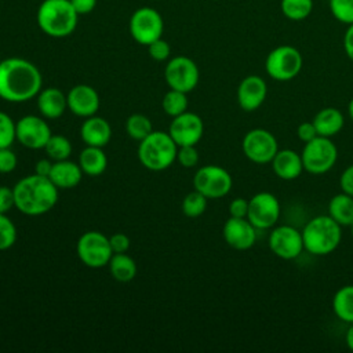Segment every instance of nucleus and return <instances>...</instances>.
Segmentation results:
<instances>
[{"label":"nucleus","mask_w":353,"mask_h":353,"mask_svg":"<svg viewBox=\"0 0 353 353\" xmlns=\"http://www.w3.org/2000/svg\"><path fill=\"white\" fill-rule=\"evenodd\" d=\"M41 73L29 61L7 58L0 61V98L8 102H25L41 90Z\"/></svg>","instance_id":"nucleus-1"},{"label":"nucleus","mask_w":353,"mask_h":353,"mask_svg":"<svg viewBox=\"0 0 353 353\" xmlns=\"http://www.w3.org/2000/svg\"><path fill=\"white\" fill-rule=\"evenodd\" d=\"M12 189L15 207L25 215H43L58 201V188L48 176L36 172L18 181Z\"/></svg>","instance_id":"nucleus-2"},{"label":"nucleus","mask_w":353,"mask_h":353,"mask_svg":"<svg viewBox=\"0 0 353 353\" xmlns=\"http://www.w3.org/2000/svg\"><path fill=\"white\" fill-rule=\"evenodd\" d=\"M341 225L330 215L312 218L302 230L303 247L313 255H328L336 250L341 243Z\"/></svg>","instance_id":"nucleus-3"},{"label":"nucleus","mask_w":353,"mask_h":353,"mask_svg":"<svg viewBox=\"0 0 353 353\" xmlns=\"http://www.w3.org/2000/svg\"><path fill=\"white\" fill-rule=\"evenodd\" d=\"M77 18L70 0H44L37 10V23L51 37L69 36L76 29Z\"/></svg>","instance_id":"nucleus-4"},{"label":"nucleus","mask_w":353,"mask_h":353,"mask_svg":"<svg viewBox=\"0 0 353 353\" xmlns=\"http://www.w3.org/2000/svg\"><path fill=\"white\" fill-rule=\"evenodd\" d=\"M176 150L178 145L168 132L152 131L139 142L138 159L148 170L161 171L176 160Z\"/></svg>","instance_id":"nucleus-5"},{"label":"nucleus","mask_w":353,"mask_h":353,"mask_svg":"<svg viewBox=\"0 0 353 353\" xmlns=\"http://www.w3.org/2000/svg\"><path fill=\"white\" fill-rule=\"evenodd\" d=\"M302 65V54L298 48L288 44L277 46L265 59L266 73L276 81L292 80L299 74Z\"/></svg>","instance_id":"nucleus-6"},{"label":"nucleus","mask_w":353,"mask_h":353,"mask_svg":"<svg viewBox=\"0 0 353 353\" xmlns=\"http://www.w3.org/2000/svg\"><path fill=\"white\" fill-rule=\"evenodd\" d=\"M301 157L305 171L320 175L334 167L338 159V149L331 138L317 135L314 139L305 143Z\"/></svg>","instance_id":"nucleus-7"},{"label":"nucleus","mask_w":353,"mask_h":353,"mask_svg":"<svg viewBox=\"0 0 353 353\" xmlns=\"http://www.w3.org/2000/svg\"><path fill=\"white\" fill-rule=\"evenodd\" d=\"M76 250L80 261L94 269L108 265L113 255L109 237L94 230L85 232L80 236Z\"/></svg>","instance_id":"nucleus-8"},{"label":"nucleus","mask_w":353,"mask_h":353,"mask_svg":"<svg viewBox=\"0 0 353 353\" xmlns=\"http://www.w3.org/2000/svg\"><path fill=\"white\" fill-rule=\"evenodd\" d=\"M233 181L230 174L219 165H204L193 176V186L207 199H221L232 189Z\"/></svg>","instance_id":"nucleus-9"},{"label":"nucleus","mask_w":353,"mask_h":353,"mask_svg":"<svg viewBox=\"0 0 353 353\" xmlns=\"http://www.w3.org/2000/svg\"><path fill=\"white\" fill-rule=\"evenodd\" d=\"M164 22L160 12L150 7L138 8L130 19V33L132 39L143 46L161 37Z\"/></svg>","instance_id":"nucleus-10"},{"label":"nucleus","mask_w":353,"mask_h":353,"mask_svg":"<svg viewBox=\"0 0 353 353\" xmlns=\"http://www.w3.org/2000/svg\"><path fill=\"white\" fill-rule=\"evenodd\" d=\"M243 152L248 160L256 164L270 163L279 150L276 137L265 128L250 130L241 142Z\"/></svg>","instance_id":"nucleus-11"},{"label":"nucleus","mask_w":353,"mask_h":353,"mask_svg":"<svg viewBox=\"0 0 353 353\" xmlns=\"http://www.w3.org/2000/svg\"><path fill=\"white\" fill-rule=\"evenodd\" d=\"M164 77L170 88L182 92H190L199 83V68L196 62L188 57H174L168 61Z\"/></svg>","instance_id":"nucleus-12"},{"label":"nucleus","mask_w":353,"mask_h":353,"mask_svg":"<svg viewBox=\"0 0 353 353\" xmlns=\"http://www.w3.org/2000/svg\"><path fill=\"white\" fill-rule=\"evenodd\" d=\"M280 212L277 197L269 192H259L248 200L247 219L256 229L273 228L280 218Z\"/></svg>","instance_id":"nucleus-13"},{"label":"nucleus","mask_w":353,"mask_h":353,"mask_svg":"<svg viewBox=\"0 0 353 353\" xmlns=\"http://www.w3.org/2000/svg\"><path fill=\"white\" fill-rule=\"evenodd\" d=\"M269 248L281 259H295L305 248L302 232L290 225L276 226L269 234Z\"/></svg>","instance_id":"nucleus-14"},{"label":"nucleus","mask_w":353,"mask_h":353,"mask_svg":"<svg viewBox=\"0 0 353 353\" xmlns=\"http://www.w3.org/2000/svg\"><path fill=\"white\" fill-rule=\"evenodd\" d=\"M51 135L50 125L39 116L28 114L17 121V139L25 148L44 149Z\"/></svg>","instance_id":"nucleus-15"},{"label":"nucleus","mask_w":353,"mask_h":353,"mask_svg":"<svg viewBox=\"0 0 353 353\" xmlns=\"http://www.w3.org/2000/svg\"><path fill=\"white\" fill-rule=\"evenodd\" d=\"M168 134L178 146L196 145L204 134V124L201 117L196 113L183 112L174 117L170 124Z\"/></svg>","instance_id":"nucleus-16"},{"label":"nucleus","mask_w":353,"mask_h":353,"mask_svg":"<svg viewBox=\"0 0 353 353\" xmlns=\"http://www.w3.org/2000/svg\"><path fill=\"white\" fill-rule=\"evenodd\" d=\"M222 234L229 247L244 251L255 244L256 228L247 218L230 216L223 225Z\"/></svg>","instance_id":"nucleus-17"},{"label":"nucleus","mask_w":353,"mask_h":353,"mask_svg":"<svg viewBox=\"0 0 353 353\" xmlns=\"http://www.w3.org/2000/svg\"><path fill=\"white\" fill-rule=\"evenodd\" d=\"M266 94V81L258 74H250L244 77L237 87L239 106L245 112H254L265 102Z\"/></svg>","instance_id":"nucleus-18"},{"label":"nucleus","mask_w":353,"mask_h":353,"mask_svg":"<svg viewBox=\"0 0 353 353\" xmlns=\"http://www.w3.org/2000/svg\"><path fill=\"white\" fill-rule=\"evenodd\" d=\"M68 108L80 117H90L99 109V95L98 92L87 84L74 85L66 95Z\"/></svg>","instance_id":"nucleus-19"},{"label":"nucleus","mask_w":353,"mask_h":353,"mask_svg":"<svg viewBox=\"0 0 353 353\" xmlns=\"http://www.w3.org/2000/svg\"><path fill=\"white\" fill-rule=\"evenodd\" d=\"M270 163L274 174L284 181L296 179L303 171L302 157L292 149L277 150Z\"/></svg>","instance_id":"nucleus-20"},{"label":"nucleus","mask_w":353,"mask_h":353,"mask_svg":"<svg viewBox=\"0 0 353 353\" xmlns=\"http://www.w3.org/2000/svg\"><path fill=\"white\" fill-rule=\"evenodd\" d=\"M81 139L87 146L103 148L110 141L112 128L109 123L98 116H90L80 128Z\"/></svg>","instance_id":"nucleus-21"},{"label":"nucleus","mask_w":353,"mask_h":353,"mask_svg":"<svg viewBox=\"0 0 353 353\" xmlns=\"http://www.w3.org/2000/svg\"><path fill=\"white\" fill-rule=\"evenodd\" d=\"M83 170L79 163H73L66 160H59L52 164L50 179L58 189H70L80 183L83 176Z\"/></svg>","instance_id":"nucleus-22"},{"label":"nucleus","mask_w":353,"mask_h":353,"mask_svg":"<svg viewBox=\"0 0 353 353\" xmlns=\"http://www.w3.org/2000/svg\"><path fill=\"white\" fill-rule=\"evenodd\" d=\"M37 108L46 119H58L68 108L66 95L55 87L40 90L37 94Z\"/></svg>","instance_id":"nucleus-23"},{"label":"nucleus","mask_w":353,"mask_h":353,"mask_svg":"<svg viewBox=\"0 0 353 353\" xmlns=\"http://www.w3.org/2000/svg\"><path fill=\"white\" fill-rule=\"evenodd\" d=\"M312 121L316 127L317 135L327 137V138L336 135L343 128V124H345L343 114L336 108L321 109L320 112L316 113V116Z\"/></svg>","instance_id":"nucleus-24"},{"label":"nucleus","mask_w":353,"mask_h":353,"mask_svg":"<svg viewBox=\"0 0 353 353\" xmlns=\"http://www.w3.org/2000/svg\"><path fill=\"white\" fill-rule=\"evenodd\" d=\"M328 215L341 226L353 223V196L342 192L335 194L328 203Z\"/></svg>","instance_id":"nucleus-25"},{"label":"nucleus","mask_w":353,"mask_h":353,"mask_svg":"<svg viewBox=\"0 0 353 353\" xmlns=\"http://www.w3.org/2000/svg\"><path fill=\"white\" fill-rule=\"evenodd\" d=\"M79 165L84 174L90 176H97L106 170L108 159L102 148L87 146L85 149L81 150L79 156Z\"/></svg>","instance_id":"nucleus-26"},{"label":"nucleus","mask_w":353,"mask_h":353,"mask_svg":"<svg viewBox=\"0 0 353 353\" xmlns=\"http://www.w3.org/2000/svg\"><path fill=\"white\" fill-rule=\"evenodd\" d=\"M108 265H109L110 274L117 281L128 283L137 276V263L125 252L113 254Z\"/></svg>","instance_id":"nucleus-27"},{"label":"nucleus","mask_w":353,"mask_h":353,"mask_svg":"<svg viewBox=\"0 0 353 353\" xmlns=\"http://www.w3.org/2000/svg\"><path fill=\"white\" fill-rule=\"evenodd\" d=\"M332 310L339 320L347 324L353 323V284L343 285L335 292Z\"/></svg>","instance_id":"nucleus-28"},{"label":"nucleus","mask_w":353,"mask_h":353,"mask_svg":"<svg viewBox=\"0 0 353 353\" xmlns=\"http://www.w3.org/2000/svg\"><path fill=\"white\" fill-rule=\"evenodd\" d=\"M280 10L290 21H303L313 11V0H281Z\"/></svg>","instance_id":"nucleus-29"},{"label":"nucleus","mask_w":353,"mask_h":353,"mask_svg":"<svg viewBox=\"0 0 353 353\" xmlns=\"http://www.w3.org/2000/svg\"><path fill=\"white\" fill-rule=\"evenodd\" d=\"M125 130L127 134L137 141H142L145 139L153 130H152V123L149 120V117H146L145 114H131L127 121H125Z\"/></svg>","instance_id":"nucleus-30"},{"label":"nucleus","mask_w":353,"mask_h":353,"mask_svg":"<svg viewBox=\"0 0 353 353\" xmlns=\"http://www.w3.org/2000/svg\"><path fill=\"white\" fill-rule=\"evenodd\" d=\"M163 109L168 116H179L183 112H186L188 109V98H186V92L178 91V90H170L168 92H165V95L163 97Z\"/></svg>","instance_id":"nucleus-31"},{"label":"nucleus","mask_w":353,"mask_h":353,"mask_svg":"<svg viewBox=\"0 0 353 353\" xmlns=\"http://www.w3.org/2000/svg\"><path fill=\"white\" fill-rule=\"evenodd\" d=\"M50 159L59 161L66 160L72 153V143L63 135H51L44 146Z\"/></svg>","instance_id":"nucleus-32"},{"label":"nucleus","mask_w":353,"mask_h":353,"mask_svg":"<svg viewBox=\"0 0 353 353\" xmlns=\"http://www.w3.org/2000/svg\"><path fill=\"white\" fill-rule=\"evenodd\" d=\"M207 208V197L199 190L188 193L182 201V212L189 218L200 216Z\"/></svg>","instance_id":"nucleus-33"},{"label":"nucleus","mask_w":353,"mask_h":353,"mask_svg":"<svg viewBox=\"0 0 353 353\" xmlns=\"http://www.w3.org/2000/svg\"><path fill=\"white\" fill-rule=\"evenodd\" d=\"M332 17L341 23H353V0H328Z\"/></svg>","instance_id":"nucleus-34"},{"label":"nucleus","mask_w":353,"mask_h":353,"mask_svg":"<svg viewBox=\"0 0 353 353\" xmlns=\"http://www.w3.org/2000/svg\"><path fill=\"white\" fill-rule=\"evenodd\" d=\"M17 139V123L4 112H0V148H10Z\"/></svg>","instance_id":"nucleus-35"},{"label":"nucleus","mask_w":353,"mask_h":353,"mask_svg":"<svg viewBox=\"0 0 353 353\" xmlns=\"http://www.w3.org/2000/svg\"><path fill=\"white\" fill-rule=\"evenodd\" d=\"M17 241V228L12 221L6 215L0 214V251L8 250Z\"/></svg>","instance_id":"nucleus-36"},{"label":"nucleus","mask_w":353,"mask_h":353,"mask_svg":"<svg viewBox=\"0 0 353 353\" xmlns=\"http://www.w3.org/2000/svg\"><path fill=\"white\" fill-rule=\"evenodd\" d=\"M176 160L179 164L185 168H192L197 164L199 161V152L194 148V145H185V146H178L176 150Z\"/></svg>","instance_id":"nucleus-37"},{"label":"nucleus","mask_w":353,"mask_h":353,"mask_svg":"<svg viewBox=\"0 0 353 353\" xmlns=\"http://www.w3.org/2000/svg\"><path fill=\"white\" fill-rule=\"evenodd\" d=\"M148 48H149V55L154 61H165V59H168V57L171 54L170 44L165 40H163L161 37L154 40V41H152L148 46Z\"/></svg>","instance_id":"nucleus-38"},{"label":"nucleus","mask_w":353,"mask_h":353,"mask_svg":"<svg viewBox=\"0 0 353 353\" xmlns=\"http://www.w3.org/2000/svg\"><path fill=\"white\" fill-rule=\"evenodd\" d=\"M17 154L10 148H0V172L8 174L17 167Z\"/></svg>","instance_id":"nucleus-39"},{"label":"nucleus","mask_w":353,"mask_h":353,"mask_svg":"<svg viewBox=\"0 0 353 353\" xmlns=\"http://www.w3.org/2000/svg\"><path fill=\"white\" fill-rule=\"evenodd\" d=\"M12 207H15L14 189L0 186V214H7Z\"/></svg>","instance_id":"nucleus-40"},{"label":"nucleus","mask_w":353,"mask_h":353,"mask_svg":"<svg viewBox=\"0 0 353 353\" xmlns=\"http://www.w3.org/2000/svg\"><path fill=\"white\" fill-rule=\"evenodd\" d=\"M248 212V200L243 197H236L229 204V214L234 218H247Z\"/></svg>","instance_id":"nucleus-41"},{"label":"nucleus","mask_w":353,"mask_h":353,"mask_svg":"<svg viewBox=\"0 0 353 353\" xmlns=\"http://www.w3.org/2000/svg\"><path fill=\"white\" fill-rule=\"evenodd\" d=\"M109 243L113 254L125 252L130 248V239L124 233H116L109 237Z\"/></svg>","instance_id":"nucleus-42"},{"label":"nucleus","mask_w":353,"mask_h":353,"mask_svg":"<svg viewBox=\"0 0 353 353\" xmlns=\"http://www.w3.org/2000/svg\"><path fill=\"white\" fill-rule=\"evenodd\" d=\"M296 137L305 143L314 139L317 137V131H316V127H314L313 121L301 123L296 128Z\"/></svg>","instance_id":"nucleus-43"},{"label":"nucleus","mask_w":353,"mask_h":353,"mask_svg":"<svg viewBox=\"0 0 353 353\" xmlns=\"http://www.w3.org/2000/svg\"><path fill=\"white\" fill-rule=\"evenodd\" d=\"M339 185L342 192L353 196V164L346 167L339 178Z\"/></svg>","instance_id":"nucleus-44"},{"label":"nucleus","mask_w":353,"mask_h":353,"mask_svg":"<svg viewBox=\"0 0 353 353\" xmlns=\"http://www.w3.org/2000/svg\"><path fill=\"white\" fill-rule=\"evenodd\" d=\"M70 3L79 15L91 12L97 6V0H70Z\"/></svg>","instance_id":"nucleus-45"},{"label":"nucleus","mask_w":353,"mask_h":353,"mask_svg":"<svg viewBox=\"0 0 353 353\" xmlns=\"http://www.w3.org/2000/svg\"><path fill=\"white\" fill-rule=\"evenodd\" d=\"M343 50L350 61H353V23L347 25V29L343 34Z\"/></svg>","instance_id":"nucleus-46"},{"label":"nucleus","mask_w":353,"mask_h":353,"mask_svg":"<svg viewBox=\"0 0 353 353\" xmlns=\"http://www.w3.org/2000/svg\"><path fill=\"white\" fill-rule=\"evenodd\" d=\"M52 164L50 160L47 159H43V160H39L34 165V172L41 175V176H50V172H51V168H52Z\"/></svg>","instance_id":"nucleus-47"},{"label":"nucleus","mask_w":353,"mask_h":353,"mask_svg":"<svg viewBox=\"0 0 353 353\" xmlns=\"http://www.w3.org/2000/svg\"><path fill=\"white\" fill-rule=\"evenodd\" d=\"M345 341H346L347 347L353 352V323H350V325H349V328H347V331H346Z\"/></svg>","instance_id":"nucleus-48"},{"label":"nucleus","mask_w":353,"mask_h":353,"mask_svg":"<svg viewBox=\"0 0 353 353\" xmlns=\"http://www.w3.org/2000/svg\"><path fill=\"white\" fill-rule=\"evenodd\" d=\"M347 112H349V116H350V119L353 120V98L349 101V105H347Z\"/></svg>","instance_id":"nucleus-49"},{"label":"nucleus","mask_w":353,"mask_h":353,"mask_svg":"<svg viewBox=\"0 0 353 353\" xmlns=\"http://www.w3.org/2000/svg\"><path fill=\"white\" fill-rule=\"evenodd\" d=\"M350 233H352V237H353V223L350 225Z\"/></svg>","instance_id":"nucleus-50"}]
</instances>
